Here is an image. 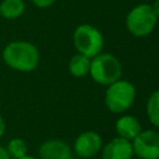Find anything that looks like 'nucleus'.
Segmentation results:
<instances>
[{
	"instance_id": "nucleus-1",
	"label": "nucleus",
	"mask_w": 159,
	"mask_h": 159,
	"mask_svg": "<svg viewBox=\"0 0 159 159\" xmlns=\"http://www.w3.org/2000/svg\"><path fill=\"white\" fill-rule=\"evenodd\" d=\"M4 62L20 72L34 71L40 61V53L35 45L27 41H12L2 50Z\"/></svg>"
},
{
	"instance_id": "nucleus-2",
	"label": "nucleus",
	"mask_w": 159,
	"mask_h": 159,
	"mask_svg": "<svg viewBox=\"0 0 159 159\" xmlns=\"http://www.w3.org/2000/svg\"><path fill=\"white\" fill-rule=\"evenodd\" d=\"M89 75L94 82L109 86L122 76V65L119 60L111 53H98L91 60Z\"/></svg>"
},
{
	"instance_id": "nucleus-3",
	"label": "nucleus",
	"mask_w": 159,
	"mask_h": 159,
	"mask_svg": "<svg viewBox=\"0 0 159 159\" xmlns=\"http://www.w3.org/2000/svg\"><path fill=\"white\" fill-rule=\"evenodd\" d=\"M135 98V88L128 81L118 80L108 86L104 102L107 108L113 113H123L129 109Z\"/></svg>"
},
{
	"instance_id": "nucleus-4",
	"label": "nucleus",
	"mask_w": 159,
	"mask_h": 159,
	"mask_svg": "<svg viewBox=\"0 0 159 159\" xmlns=\"http://www.w3.org/2000/svg\"><path fill=\"white\" fill-rule=\"evenodd\" d=\"M157 21L158 17L153 7L148 4H140L129 11L125 19V26L132 35L142 37L149 35L154 30Z\"/></svg>"
},
{
	"instance_id": "nucleus-5",
	"label": "nucleus",
	"mask_w": 159,
	"mask_h": 159,
	"mask_svg": "<svg viewBox=\"0 0 159 159\" xmlns=\"http://www.w3.org/2000/svg\"><path fill=\"white\" fill-rule=\"evenodd\" d=\"M73 43L78 53L93 58L103 47V36L98 29L92 25L82 24L73 32Z\"/></svg>"
},
{
	"instance_id": "nucleus-6",
	"label": "nucleus",
	"mask_w": 159,
	"mask_h": 159,
	"mask_svg": "<svg viewBox=\"0 0 159 159\" xmlns=\"http://www.w3.org/2000/svg\"><path fill=\"white\" fill-rule=\"evenodd\" d=\"M132 145L133 153L140 159H159V132L142 130Z\"/></svg>"
},
{
	"instance_id": "nucleus-7",
	"label": "nucleus",
	"mask_w": 159,
	"mask_h": 159,
	"mask_svg": "<svg viewBox=\"0 0 159 159\" xmlns=\"http://www.w3.org/2000/svg\"><path fill=\"white\" fill-rule=\"evenodd\" d=\"M102 149V138L93 130L83 132L75 140V152L81 158H92Z\"/></svg>"
},
{
	"instance_id": "nucleus-8",
	"label": "nucleus",
	"mask_w": 159,
	"mask_h": 159,
	"mask_svg": "<svg viewBox=\"0 0 159 159\" xmlns=\"http://www.w3.org/2000/svg\"><path fill=\"white\" fill-rule=\"evenodd\" d=\"M133 145L124 138H114L102 149V159H132Z\"/></svg>"
},
{
	"instance_id": "nucleus-9",
	"label": "nucleus",
	"mask_w": 159,
	"mask_h": 159,
	"mask_svg": "<svg viewBox=\"0 0 159 159\" xmlns=\"http://www.w3.org/2000/svg\"><path fill=\"white\" fill-rule=\"evenodd\" d=\"M39 154L41 159H65L71 157V149L63 140L50 139L41 144Z\"/></svg>"
},
{
	"instance_id": "nucleus-10",
	"label": "nucleus",
	"mask_w": 159,
	"mask_h": 159,
	"mask_svg": "<svg viewBox=\"0 0 159 159\" xmlns=\"http://www.w3.org/2000/svg\"><path fill=\"white\" fill-rule=\"evenodd\" d=\"M116 130L120 138H124L127 140H133L142 132V127L135 117L123 116L116 122Z\"/></svg>"
},
{
	"instance_id": "nucleus-11",
	"label": "nucleus",
	"mask_w": 159,
	"mask_h": 159,
	"mask_svg": "<svg viewBox=\"0 0 159 159\" xmlns=\"http://www.w3.org/2000/svg\"><path fill=\"white\" fill-rule=\"evenodd\" d=\"M25 11L24 0H2L0 4V16L11 20L21 16Z\"/></svg>"
},
{
	"instance_id": "nucleus-12",
	"label": "nucleus",
	"mask_w": 159,
	"mask_h": 159,
	"mask_svg": "<svg viewBox=\"0 0 159 159\" xmlns=\"http://www.w3.org/2000/svg\"><path fill=\"white\" fill-rule=\"evenodd\" d=\"M89 66L91 58L82 53H77L70 60L68 71L75 77H83L87 73H89Z\"/></svg>"
},
{
	"instance_id": "nucleus-13",
	"label": "nucleus",
	"mask_w": 159,
	"mask_h": 159,
	"mask_svg": "<svg viewBox=\"0 0 159 159\" xmlns=\"http://www.w3.org/2000/svg\"><path fill=\"white\" fill-rule=\"evenodd\" d=\"M147 114L150 123L159 128V89L150 94L147 102Z\"/></svg>"
},
{
	"instance_id": "nucleus-14",
	"label": "nucleus",
	"mask_w": 159,
	"mask_h": 159,
	"mask_svg": "<svg viewBox=\"0 0 159 159\" xmlns=\"http://www.w3.org/2000/svg\"><path fill=\"white\" fill-rule=\"evenodd\" d=\"M6 150H7L9 155H10V158L20 159L24 155H26V153H27V145H26L25 140L21 139V138H12L7 143Z\"/></svg>"
},
{
	"instance_id": "nucleus-15",
	"label": "nucleus",
	"mask_w": 159,
	"mask_h": 159,
	"mask_svg": "<svg viewBox=\"0 0 159 159\" xmlns=\"http://www.w3.org/2000/svg\"><path fill=\"white\" fill-rule=\"evenodd\" d=\"M31 1L37 7H48L55 2V0H31Z\"/></svg>"
},
{
	"instance_id": "nucleus-16",
	"label": "nucleus",
	"mask_w": 159,
	"mask_h": 159,
	"mask_svg": "<svg viewBox=\"0 0 159 159\" xmlns=\"http://www.w3.org/2000/svg\"><path fill=\"white\" fill-rule=\"evenodd\" d=\"M0 159H11L9 153H7V150L5 148H2L1 145H0Z\"/></svg>"
},
{
	"instance_id": "nucleus-17",
	"label": "nucleus",
	"mask_w": 159,
	"mask_h": 159,
	"mask_svg": "<svg viewBox=\"0 0 159 159\" xmlns=\"http://www.w3.org/2000/svg\"><path fill=\"white\" fill-rule=\"evenodd\" d=\"M4 133H5V122H4L2 117L0 116V138L2 137Z\"/></svg>"
},
{
	"instance_id": "nucleus-18",
	"label": "nucleus",
	"mask_w": 159,
	"mask_h": 159,
	"mask_svg": "<svg viewBox=\"0 0 159 159\" xmlns=\"http://www.w3.org/2000/svg\"><path fill=\"white\" fill-rule=\"evenodd\" d=\"M153 10H154V12H155V15H157V17H159V0H155V2L153 4Z\"/></svg>"
},
{
	"instance_id": "nucleus-19",
	"label": "nucleus",
	"mask_w": 159,
	"mask_h": 159,
	"mask_svg": "<svg viewBox=\"0 0 159 159\" xmlns=\"http://www.w3.org/2000/svg\"><path fill=\"white\" fill-rule=\"evenodd\" d=\"M20 159H36V158H34V157H31V155H27V154H26V155H24V157H22V158H20Z\"/></svg>"
},
{
	"instance_id": "nucleus-20",
	"label": "nucleus",
	"mask_w": 159,
	"mask_h": 159,
	"mask_svg": "<svg viewBox=\"0 0 159 159\" xmlns=\"http://www.w3.org/2000/svg\"><path fill=\"white\" fill-rule=\"evenodd\" d=\"M65 159H72V158H71V157H68V158H65Z\"/></svg>"
}]
</instances>
